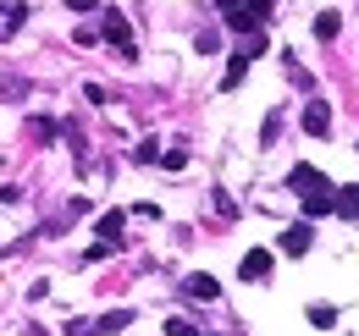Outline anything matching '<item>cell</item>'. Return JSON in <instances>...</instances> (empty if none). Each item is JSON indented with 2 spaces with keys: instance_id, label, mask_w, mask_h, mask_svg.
<instances>
[{
  "instance_id": "8",
  "label": "cell",
  "mask_w": 359,
  "mask_h": 336,
  "mask_svg": "<svg viewBox=\"0 0 359 336\" xmlns=\"http://www.w3.org/2000/svg\"><path fill=\"white\" fill-rule=\"evenodd\" d=\"M337 204H343V193H332V188H326V193H310V199H304V215H332Z\"/></svg>"
},
{
  "instance_id": "17",
  "label": "cell",
  "mask_w": 359,
  "mask_h": 336,
  "mask_svg": "<svg viewBox=\"0 0 359 336\" xmlns=\"http://www.w3.org/2000/svg\"><path fill=\"white\" fill-rule=\"evenodd\" d=\"M17 28H22V6H6V39H11Z\"/></svg>"
},
{
  "instance_id": "3",
  "label": "cell",
  "mask_w": 359,
  "mask_h": 336,
  "mask_svg": "<svg viewBox=\"0 0 359 336\" xmlns=\"http://www.w3.org/2000/svg\"><path fill=\"white\" fill-rule=\"evenodd\" d=\"M287 188L310 199V193H326L332 182H326V176H320V171H315V166H293V171H287Z\"/></svg>"
},
{
  "instance_id": "13",
  "label": "cell",
  "mask_w": 359,
  "mask_h": 336,
  "mask_svg": "<svg viewBox=\"0 0 359 336\" xmlns=\"http://www.w3.org/2000/svg\"><path fill=\"white\" fill-rule=\"evenodd\" d=\"M128 320H133V309H111V314H105V320H100V326H94V331H122V326H128Z\"/></svg>"
},
{
  "instance_id": "9",
  "label": "cell",
  "mask_w": 359,
  "mask_h": 336,
  "mask_svg": "<svg viewBox=\"0 0 359 336\" xmlns=\"http://www.w3.org/2000/svg\"><path fill=\"white\" fill-rule=\"evenodd\" d=\"M337 28H343L337 11H320V17H315V39H337Z\"/></svg>"
},
{
  "instance_id": "16",
  "label": "cell",
  "mask_w": 359,
  "mask_h": 336,
  "mask_svg": "<svg viewBox=\"0 0 359 336\" xmlns=\"http://www.w3.org/2000/svg\"><path fill=\"white\" fill-rule=\"evenodd\" d=\"M182 166H188V149H182V144H177V149H166V171H182Z\"/></svg>"
},
{
  "instance_id": "2",
  "label": "cell",
  "mask_w": 359,
  "mask_h": 336,
  "mask_svg": "<svg viewBox=\"0 0 359 336\" xmlns=\"http://www.w3.org/2000/svg\"><path fill=\"white\" fill-rule=\"evenodd\" d=\"M105 39L116 44V55H122V61H133V55H138V44H133V22H128L122 11H105Z\"/></svg>"
},
{
  "instance_id": "15",
  "label": "cell",
  "mask_w": 359,
  "mask_h": 336,
  "mask_svg": "<svg viewBox=\"0 0 359 336\" xmlns=\"http://www.w3.org/2000/svg\"><path fill=\"white\" fill-rule=\"evenodd\" d=\"M28 132H34V138H55V122H45V116H34V122H28Z\"/></svg>"
},
{
  "instance_id": "11",
  "label": "cell",
  "mask_w": 359,
  "mask_h": 336,
  "mask_svg": "<svg viewBox=\"0 0 359 336\" xmlns=\"http://www.w3.org/2000/svg\"><path fill=\"white\" fill-rule=\"evenodd\" d=\"M310 326L332 331V326H337V309H332V303H310Z\"/></svg>"
},
{
  "instance_id": "5",
  "label": "cell",
  "mask_w": 359,
  "mask_h": 336,
  "mask_svg": "<svg viewBox=\"0 0 359 336\" xmlns=\"http://www.w3.org/2000/svg\"><path fill=\"white\" fill-rule=\"evenodd\" d=\"M276 248H282V253H293V259H299V253L310 248V220H293L287 232H276Z\"/></svg>"
},
{
  "instance_id": "18",
  "label": "cell",
  "mask_w": 359,
  "mask_h": 336,
  "mask_svg": "<svg viewBox=\"0 0 359 336\" xmlns=\"http://www.w3.org/2000/svg\"><path fill=\"white\" fill-rule=\"evenodd\" d=\"M166 336H199V326H188V320H172V326H166Z\"/></svg>"
},
{
  "instance_id": "6",
  "label": "cell",
  "mask_w": 359,
  "mask_h": 336,
  "mask_svg": "<svg viewBox=\"0 0 359 336\" xmlns=\"http://www.w3.org/2000/svg\"><path fill=\"white\" fill-rule=\"evenodd\" d=\"M243 281H271V253L266 248H249V253H243Z\"/></svg>"
},
{
  "instance_id": "12",
  "label": "cell",
  "mask_w": 359,
  "mask_h": 336,
  "mask_svg": "<svg viewBox=\"0 0 359 336\" xmlns=\"http://www.w3.org/2000/svg\"><path fill=\"white\" fill-rule=\"evenodd\" d=\"M188 293H194V298H205V303H210V298L222 293V287H216L210 276H188Z\"/></svg>"
},
{
  "instance_id": "1",
  "label": "cell",
  "mask_w": 359,
  "mask_h": 336,
  "mask_svg": "<svg viewBox=\"0 0 359 336\" xmlns=\"http://www.w3.org/2000/svg\"><path fill=\"white\" fill-rule=\"evenodd\" d=\"M276 11V0H222V22L238 34H260Z\"/></svg>"
},
{
  "instance_id": "10",
  "label": "cell",
  "mask_w": 359,
  "mask_h": 336,
  "mask_svg": "<svg viewBox=\"0 0 359 336\" xmlns=\"http://www.w3.org/2000/svg\"><path fill=\"white\" fill-rule=\"evenodd\" d=\"M343 193V204H337V215H348V220H359V182H348V188H337Z\"/></svg>"
},
{
  "instance_id": "14",
  "label": "cell",
  "mask_w": 359,
  "mask_h": 336,
  "mask_svg": "<svg viewBox=\"0 0 359 336\" xmlns=\"http://www.w3.org/2000/svg\"><path fill=\"white\" fill-rule=\"evenodd\" d=\"M194 44H199V55H216V44H222V34H210V28H205V34H199Z\"/></svg>"
},
{
  "instance_id": "4",
  "label": "cell",
  "mask_w": 359,
  "mask_h": 336,
  "mask_svg": "<svg viewBox=\"0 0 359 336\" xmlns=\"http://www.w3.org/2000/svg\"><path fill=\"white\" fill-rule=\"evenodd\" d=\"M299 122H304V132H310V138H326V132H332V111H326V99H310Z\"/></svg>"
},
{
  "instance_id": "7",
  "label": "cell",
  "mask_w": 359,
  "mask_h": 336,
  "mask_svg": "<svg viewBox=\"0 0 359 336\" xmlns=\"http://www.w3.org/2000/svg\"><path fill=\"white\" fill-rule=\"evenodd\" d=\"M122 226H128V210H105L100 215V243H122Z\"/></svg>"
},
{
  "instance_id": "19",
  "label": "cell",
  "mask_w": 359,
  "mask_h": 336,
  "mask_svg": "<svg viewBox=\"0 0 359 336\" xmlns=\"http://www.w3.org/2000/svg\"><path fill=\"white\" fill-rule=\"evenodd\" d=\"M67 11H94V0H67Z\"/></svg>"
}]
</instances>
